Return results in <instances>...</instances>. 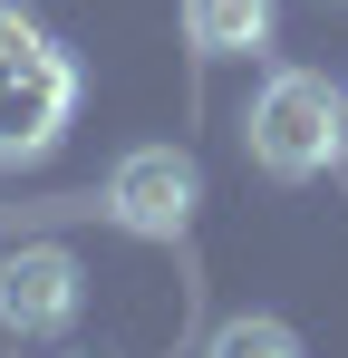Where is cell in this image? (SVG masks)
Returning <instances> with one entry per match:
<instances>
[{
    "label": "cell",
    "mask_w": 348,
    "mask_h": 358,
    "mask_svg": "<svg viewBox=\"0 0 348 358\" xmlns=\"http://www.w3.org/2000/svg\"><path fill=\"white\" fill-rule=\"evenodd\" d=\"M242 145L271 184H310L348 155V97L319 78V68H271L252 87V117H242Z\"/></svg>",
    "instance_id": "6da1fadb"
},
{
    "label": "cell",
    "mask_w": 348,
    "mask_h": 358,
    "mask_svg": "<svg viewBox=\"0 0 348 358\" xmlns=\"http://www.w3.org/2000/svg\"><path fill=\"white\" fill-rule=\"evenodd\" d=\"M78 117V68L58 59L49 39H10L0 49V165H39Z\"/></svg>",
    "instance_id": "7a4b0ae2"
},
{
    "label": "cell",
    "mask_w": 348,
    "mask_h": 358,
    "mask_svg": "<svg viewBox=\"0 0 348 358\" xmlns=\"http://www.w3.org/2000/svg\"><path fill=\"white\" fill-rule=\"evenodd\" d=\"M107 223L136 242H174L184 223H194V203H203V165L184 155V145H126L107 165Z\"/></svg>",
    "instance_id": "3957f363"
},
{
    "label": "cell",
    "mask_w": 348,
    "mask_h": 358,
    "mask_svg": "<svg viewBox=\"0 0 348 358\" xmlns=\"http://www.w3.org/2000/svg\"><path fill=\"white\" fill-rule=\"evenodd\" d=\"M78 310H87L78 252H58V242L0 252V329L10 339H58V329H78Z\"/></svg>",
    "instance_id": "277c9868"
},
{
    "label": "cell",
    "mask_w": 348,
    "mask_h": 358,
    "mask_svg": "<svg viewBox=\"0 0 348 358\" xmlns=\"http://www.w3.org/2000/svg\"><path fill=\"white\" fill-rule=\"evenodd\" d=\"M271 29H281V0H184L194 59H252L271 49Z\"/></svg>",
    "instance_id": "5b68a950"
},
{
    "label": "cell",
    "mask_w": 348,
    "mask_h": 358,
    "mask_svg": "<svg viewBox=\"0 0 348 358\" xmlns=\"http://www.w3.org/2000/svg\"><path fill=\"white\" fill-rule=\"evenodd\" d=\"M203 358H300V329L271 320V310H242V320H223L203 339Z\"/></svg>",
    "instance_id": "8992f818"
}]
</instances>
